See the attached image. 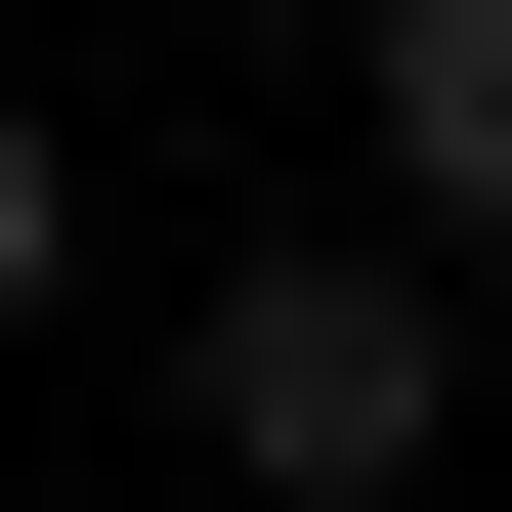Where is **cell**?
I'll list each match as a JSON object with an SVG mask.
<instances>
[{"instance_id": "6da1fadb", "label": "cell", "mask_w": 512, "mask_h": 512, "mask_svg": "<svg viewBox=\"0 0 512 512\" xmlns=\"http://www.w3.org/2000/svg\"><path fill=\"white\" fill-rule=\"evenodd\" d=\"M171 384H214V470H256V512H427V427H470V256H427V214L214 256V342H171Z\"/></svg>"}, {"instance_id": "7a4b0ae2", "label": "cell", "mask_w": 512, "mask_h": 512, "mask_svg": "<svg viewBox=\"0 0 512 512\" xmlns=\"http://www.w3.org/2000/svg\"><path fill=\"white\" fill-rule=\"evenodd\" d=\"M384 214L512 256V0H384Z\"/></svg>"}, {"instance_id": "3957f363", "label": "cell", "mask_w": 512, "mask_h": 512, "mask_svg": "<svg viewBox=\"0 0 512 512\" xmlns=\"http://www.w3.org/2000/svg\"><path fill=\"white\" fill-rule=\"evenodd\" d=\"M0 299H86V128H43V86H0Z\"/></svg>"}]
</instances>
